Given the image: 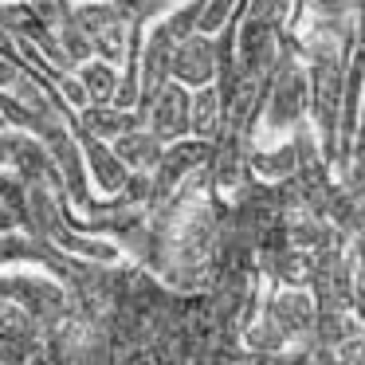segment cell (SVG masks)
<instances>
[{
	"mask_svg": "<svg viewBox=\"0 0 365 365\" xmlns=\"http://www.w3.org/2000/svg\"><path fill=\"white\" fill-rule=\"evenodd\" d=\"M158 130L161 134H181L185 130V118H181V98L169 95L165 103L158 106Z\"/></svg>",
	"mask_w": 365,
	"mask_h": 365,
	"instance_id": "cell-1",
	"label": "cell"
},
{
	"mask_svg": "<svg viewBox=\"0 0 365 365\" xmlns=\"http://www.w3.org/2000/svg\"><path fill=\"white\" fill-rule=\"evenodd\" d=\"M87 79H91V87H95V91H106V95H110V83H114L110 71H91Z\"/></svg>",
	"mask_w": 365,
	"mask_h": 365,
	"instance_id": "cell-2",
	"label": "cell"
}]
</instances>
